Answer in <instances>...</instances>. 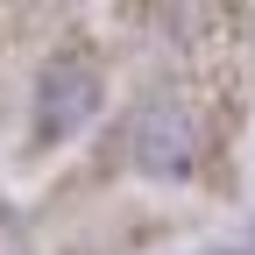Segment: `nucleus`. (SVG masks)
<instances>
[{
	"label": "nucleus",
	"mask_w": 255,
	"mask_h": 255,
	"mask_svg": "<svg viewBox=\"0 0 255 255\" xmlns=\"http://www.w3.org/2000/svg\"><path fill=\"white\" fill-rule=\"evenodd\" d=\"M107 100V78L92 50H57L43 71H36V100H28V142L36 149H64L71 135H85L92 114Z\"/></svg>",
	"instance_id": "f257e3e1"
},
{
	"label": "nucleus",
	"mask_w": 255,
	"mask_h": 255,
	"mask_svg": "<svg viewBox=\"0 0 255 255\" xmlns=\"http://www.w3.org/2000/svg\"><path fill=\"white\" fill-rule=\"evenodd\" d=\"M128 149H135V170H142V177L177 184V177L199 170V149H206L199 114H191L184 100H149V107L135 114V128H128Z\"/></svg>",
	"instance_id": "f03ea898"
},
{
	"label": "nucleus",
	"mask_w": 255,
	"mask_h": 255,
	"mask_svg": "<svg viewBox=\"0 0 255 255\" xmlns=\"http://www.w3.org/2000/svg\"><path fill=\"white\" fill-rule=\"evenodd\" d=\"M191 255H255L248 241H220V248H191Z\"/></svg>",
	"instance_id": "7ed1b4c3"
},
{
	"label": "nucleus",
	"mask_w": 255,
	"mask_h": 255,
	"mask_svg": "<svg viewBox=\"0 0 255 255\" xmlns=\"http://www.w3.org/2000/svg\"><path fill=\"white\" fill-rule=\"evenodd\" d=\"M248 248H255V241H248Z\"/></svg>",
	"instance_id": "20e7f679"
}]
</instances>
